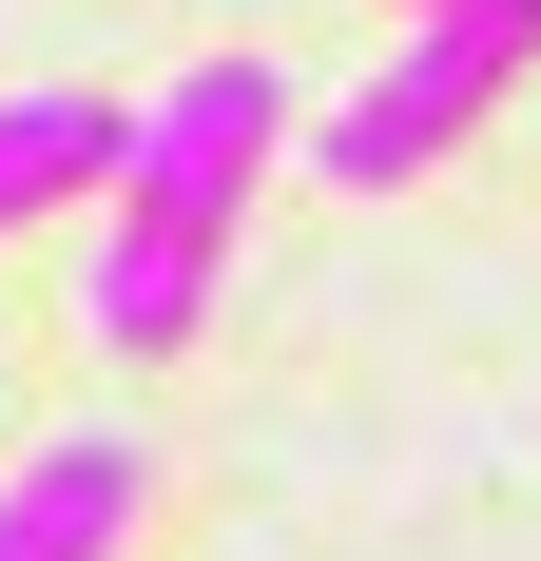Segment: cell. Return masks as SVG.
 Wrapping results in <instances>:
<instances>
[{"label":"cell","instance_id":"6da1fadb","mask_svg":"<svg viewBox=\"0 0 541 561\" xmlns=\"http://www.w3.org/2000/svg\"><path fill=\"white\" fill-rule=\"evenodd\" d=\"M270 156H290V78H270V58H194L174 98H136V156H116V252L78 272V310H97L116 368H174V348L214 330V272H232V232H252Z\"/></svg>","mask_w":541,"mask_h":561},{"label":"cell","instance_id":"7a4b0ae2","mask_svg":"<svg viewBox=\"0 0 541 561\" xmlns=\"http://www.w3.org/2000/svg\"><path fill=\"white\" fill-rule=\"evenodd\" d=\"M522 78H541V0H406V39L310 116V174H329V194H406V174L464 156Z\"/></svg>","mask_w":541,"mask_h":561},{"label":"cell","instance_id":"3957f363","mask_svg":"<svg viewBox=\"0 0 541 561\" xmlns=\"http://www.w3.org/2000/svg\"><path fill=\"white\" fill-rule=\"evenodd\" d=\"M136 504H156V465L116 446V426H58V446L0 465V561H116Z\"/></svg>","mask_w":541,"mask_h":561},{"label":"cell","instance_id":"277c9868","mask_svg":"<svg viewBox=\"0 0 541 561\" xmlns=\"http://www.w3.org/2000/svg\"><path fill=\"white\" fill-rule=\"evenodd\" d=\"M116 156H136V116L78 98V78H20L0 98V232H58V214H97Z\"/></svg>","mask_w":541,"mask_h":561}]
</instances>
